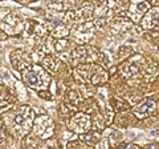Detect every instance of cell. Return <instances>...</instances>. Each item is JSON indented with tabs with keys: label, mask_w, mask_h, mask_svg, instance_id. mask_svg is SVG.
<instances>
[{
	"label": "cell",
	"mask_w": 159,
	"mask_h": 149,
	"mask_svg": "<svg viewBox=\"0 0 159 149\" xmlns=\"http://www.w3.org/2000/svg\"><path fill=\"white\" fill-rule=\"evenodd\" d=\"M24 81L31 88L44 89V88H47L49 83V76L43 71L41 67L36 65V64H32V65H29L24 71Z\"/></svg>",
	"instance_id": "obj_1"
},
{
	"label": "cell",
	"mask_w": 159,
	"mask_h": 149,
	"mask_svg": "<svg viewBox=\"0 0 159 149\" xmlns=\"http://www.w3.org/2000/svg\"><path fill=\"white\" fill-rule=\"evenodd\" d=\"M34 113L29 107H21L13 116V127L19 132H27L33 123Z\"/></svg>",
	"instance_id": "obj_2"
},
{
	"label": "cell",
	"mask_w": 159,
	"mask_h": 149,
	"mask_svg": "<svg viewBox=\"0 0 159 149\" xmlns=\"http://www.w3.org/2000/svg\"><path fill=\"white\" fill-rule=\"evenodd\" d=\"M90 125H92L90 117L88 115H85V113H77L70 121V128H73L74 131L80 132V133L88 132Z\"/></svg>",
	"instance_id": "obj_3"
},
{
	"label": "cell",
	"mask_w": 159,
	"mask_h": 149,
	"mask_svg": "<svg viewBox=\"0 0 159 149\" xmlns=\"http://www.w3.org/2000/svg\"><path fill=\"white\" fill-rule=\"evenodd\" d=\"M36 133L41 137V138H48L49 136L53 133V125H52V121L51 118H48L45 116L43 117H39L36 120Z\"/></svg>",
	"instance_id": "obj_4"
},
{
	"label": "cell",
	"mask_w": 159,
	"mask_h": 149,
	"mask_svg": "<svg viewBox=\"0 0 159 149\" xmlns=\"http://www.w3.org/2000/svg\"><path fill=\"white\" fill-rule=\"evenodd\" d=\"M93 32H94V24L92 22H85V23L80 24L76 28L74 35H76V37L80 39L81 41H88L93 35Z\"/></svg>",
	"instance_id": "obj_5"
},
{
	"label": "cell",
	"mask_w": 159,
	"mask_h": 149,
	"mask_svg": "<svg viewBox=\"0 0 159 149\" xmlns=\"http://www.w3.org/2000/svg\"><path fill=\"white\" fill-rule=\"evenodd\" d=\"M154 109H155V101H154L152 99H146V100H143L138 107H135L134 113H135V116H138L139 118H143V117H147L150 113H152Z\"/></svg>",
	"instance_id": "obj_6"
},
{
	"label": "cell",
	"mask_w": 159,
	"mask_h": 149,
	"mask_svg": "<svg viewBox=\"0 0 159 149\" xmlns=\"http://www.w3.org/2000/svg\"><path fill=\"white\" fill-rule=\"evenodd\" d=\"M142 24L145 28H152V27L159 26V8L150 9V11L146 13Z\"/></svg>",
	"instance_id": "obj_7"
},
{
	"label": "cell",
	"mask_w": 159,
	"mask_h": 149,
	"mask_svg": "<svg viewBox=\"0 0 159 149\" xmlns=\"http://www.w3.org/2000/svg\"><path fill=\"white\" fill-rule=\"evenodd\" d=\"M130 12L133 15L134 20H138L143 13L148 12V3H146V2H135V3H133L131 8H130Z\"/></svg>",
	"instance_id": "obj_8"
},
{
	"label": "cell",
	"mask_w": 159,
	"mask_h": 149,
	"mask_svg": "<svg viewBox=\"0 0 159 149\" xmlns=\"http://www.w3.org/2000/svg\"><path fill=\"white\" fill-rule=\"evenodd\" d=\"M78 16L81 20H88V19H90L92 13H93V7L92 4H84V6L81 7V9L77 12Z\"/></svg>",
	"instance_id": "obj_9"
},
{
	"label": "cell",
	"mask_w": 159,
	"mask_h": 149,
	"mask_svg": "<svg viewBox=\"0 0 159 149\" xmlns=\"http://www.w3.org/2000/svg\"><path fill=\"white\" fill-rule=\"evenodd\" d=\"M43 64H44V67H45L48 71H51V72H54L57 69V61L54 60L52 56H48V57L44 59Z\"/></svg>",
	"instance_id": "obj_10"
},
{
	"label": "cell",
	"mask_w": 159,
	"mask_h": 149,
	"mask_svg": "<svg viewBox=\"0 0 159 149\" xmlns=\"http://www.w3.org/2000/svg\"><path fill=\"white\" fill-rule=\"evenodd\" d=\"M47 6L53 9V11H64V8H65L68 4L66 3H48Z\"/></svg>",
	"instance_id": "obj_11"
},
{
	"label": "cell",
	"mask_w": 159,
	"mask_h": 149,
	"mask_svg": "<svg viewBox=\"0 0 159 149\" xmlns=\"http://www.w3.org/2000/svg\"><path fill=\"white\" fill-rule=\"evenodd\" d=\"M23 147H24V148H27V149H37L36 144H34V141L32 140L31 137H28L27 140L23 142Z\"/></svg>",
	"instance_id": "obj_12"
},
{
	"label": "cell",
	"mask_w": 159,
	"mask_h": 149,
	"mask_svg": "<svg viewBox=\"0 0 159 149\" xmlns=\"http://www.w3.org/2000/svg\"><path fill=\"white\" fill-rule=\"evenodd\" d=\"M82 138H84V140H86V141L94 142V141L98 140V135H97V133H89V135H86V136H82Z\"/></svg>",
	"instance_id": "obj_13"
},
{
	"label": "cell",
	"mask_w": 159,
	"mask_h": 149,
	"mask_svg": "<svg viewBox=\"0 0 159 149\" xmlns=\"http://www.w3.org/2000/svg\"><path fill=\"white\" fill-rule=\"evenodd\" d=\"M125 149H139L138 147H135V145H127Z\"/></svg>",
	"instance_id": "obj_14"
}]
</instances>
